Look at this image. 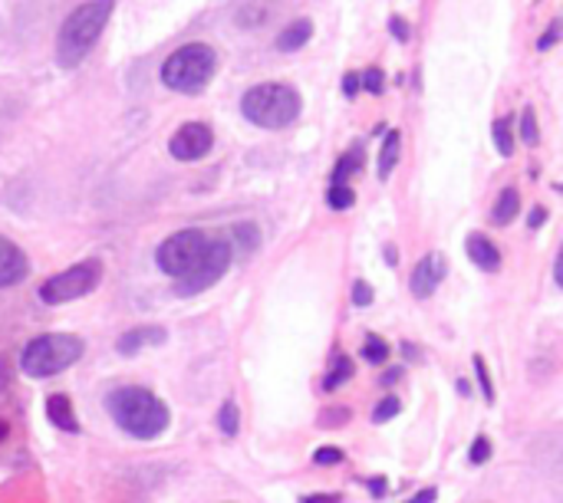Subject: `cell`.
<instances>
[{
	"label": "cell",
	"instance_id": "34",
	"mask_svg": "<svg viewBox=\"0 0 563 503\" xmlns=\"http://www.w3.org/2000/svg\"><path fill=\"white\" fill-rule=\"evenodd\" d=\"M389 30H393L396 40H409V23H406L402 16H393V20H389Z\"/></svg>",
	"mask_w": 563,
	"mask_h": 503
},
{
	"label": "cell",
	"instance_id": "9",
	"mask_svg": "<svg viewBox=\"0 0 563 503\" xmlns=\"http://www.w3.org/2000/svg\"><path fill=\"white\" fill-rule=\"evenodd\" d=\"M211 145H214V135H211V128H208L205 122H185V125L172 135L168 152H172L178 161H198V158H205V155L211 152Z\"/></svg>",
	"mask_w": 563,
	"mask_h": 503
},
{
	"label": "cell",
	"instance_id": "2",
	"mask_svg": "<svg viewBox=\"0 0 563 503\" xmlns=\"http://www.w3.org/2000/svg\"><path fill=\"white\" fill-rule=\"evenodd\" d=\"M112 10H115V0H89L63 20L59 36H56V63L63 69H76L86 59V53L106 30Z\"/></svg>",
	"mask_w": 563,
	"mask_h": 503
},
{
	"label": "cell",
	"instance_id": "25",
	"mask_svg": "<svg viewBox=\"0 0 563 503\" xmlns=\"http://www.w3.org/2000/svg\"><path fill=\"white\" fill-rule=\"evenodd\" d=\"M396 415H399V399H393V395H389V399H383V402L376 405L373 422H376V425H386V422H393Z\"/></svg>",
	"mask_w": 563,
	"mask_h": 503
},
{
	"label": "cell",
	"instance_id": "40",
	"mask_svg": "<svg viewBox=\"0 0 563 503\" xmlns=\"http://www.w3.org/2000/svg\"><path fill=\"white\" fill-rule=\"evenodd\" d=\"M369 488L376 491V498H383V491H386V481H383V478H379V481L373 478V481H369Z\"/></svg>",
	"mask_w": 563,
	"mask_h": 503
},
{
	"label": "cell",
	"instance_id": "7",
	"mask_svg": "<svg viewBox=\"0 0 563 503\" xmlns=\"http://www.w3.org/2000/svg\"><path fill=\"white\" fill-rule=\"evenodd\" d=\"M231 257H234V247L228 244V241H208V247H205V254H201V260L175 283V293L178 297H195V293H205L208 287H214L224 273H228V267H231Z\"/></svg>",
	"mask_w": 563,
	"mask_h": 503
},
{
	"label": "cell",
	"instance_id": "1",
	"mask_svg": "<svg viewBox=\"0 0 563 503\" xmlns=\"http://www.w3.org/2000/svg\"><path fill=\"white\" fill-rule=\"evenodd\" d=\"M106 412L112 415V422L125 435H132L139 441H155L172 425L168 405L158 395H152L148 389H139V385H122V389L109 392L106 395Z\"/></svg>",
	"mask_w": 563,
	"mask_h": 503
},
{
	"label": "cell",
	"instance_id": "3",
	"mask_svg": "<svg viewBox=\"0 0 563 503\" xmlns=\"http://www.w3.org/2000/svg\"><path fill=\"white\" fill-rule=\"evenodd\" d=\"M82 339L79 336H69V333H46V336H36L33 343L23 346L20 353V372L30 376V379H49V376H59L66 372L73 362L82 359Z\"/></svg>",
	"mask_w": 563,
	"mask_h": 503
},
{
	"label": "cell",
	"instance_id": "10",
	"mask_svg": "<svg viewBox=\"0 0 563 503\" xmlns=\"http://www.w3.org/2000/svg\"><path fill=\"white\" fill-rule=\"evenodd\" d=\"M445 273H449V260L442 257V254H429V257H422L419 264H416V270H412V293L419 297V300H426V297H432L435 290H439V283L445 280Z\"/></svg>",
	"mask_w": 563,
	"mask_h": 503
},
{
	"label": "cell",
	"instance_id": "16",
	"mask_svg": "<svg viewBox=\"0 0 563 503\" xmlns=\"http://www.w3.org/2000/svg\"><path fill=\"white\" fill-rule=\"evenodd\" d=\"M399 148H402V135L399 132H386V142L379 148V178L393 175V168L399 165Z\"/></svg>",
	"mask_w": 563,
	"mask_h": 503
},
{
	"label": "cell",
	"instance_id": "13",
	"mask_svg": "<svg viewBox=\"0 0 563 503\" xmlns=\"http://www.w3.org/2000/svg\"><path fill=\"white\" fill-rule=\"evenodd\" d=\"M165 343V329L158 326H142V329H129L122 339H119V353L122 356H135L139 349L145 346H162Z\"/></svg>",
	"mask_w": 563,
	"mask_h": 503
},
{
	"label": "cell",
	"instance_id": "15",
	"mask_svg": "<svg viewBox=\"0 0 563 503\" xmlns=\"http://www.w3.org/2000/svg\"><path fill=\"white\" fill-rule=\"evenodd\" d=\"M310 36H313V23H310V20H294V23L277 36V49H280V53H294V49L307 46Z\"/></svg>",
	"mask_w": 563,
	"mask_h": 503
},
{
	"label": "cell",
	"instance_id": "20",
	"mask_svg": "<svg viewBox=\"0 0 563 503\" xmlns=\"http://www.w3.org/2000/svg\"><path fill=\"white\" fill-rule=\"evenodd\" d=\"M353 379V359H346V356H340L336 362H333V372L323 379V389L327 392H333V389H340L343 382H350Z\"/></svg>",
	"mask_w": 563,
	"mask_h": 503
},
{
	"label": "cell",
	"instance_id": "35",
	"mask_svg": "<svg viewBox=\"0 0 563 503\" xmlns=\"http://www.w3.org/2000/svg\"><path fill=\"white\" fill-rule=\"evenodd\" d=\"M343 92H346L350 99L360 92V76H356V72H346V79H343Z\"/></svg>",
	"mask_w": 563,
	"mask_h": 503
},
{
	"label": "cell",
	"instance_id": "28",
	"mask_svg": "<svg viewBox=\"0 0 563 503\" xmlns=\"http://www.w3.org/2000/svg\"><path fill=\"white\" fill-rule=\"evenodd\" d=\"M492 458V441L488 438H475V445H472V451H468V461L472 465H485Z\"/></svg>",
	"mask_w": 563,
	"mask_h": 503
},
{
	"label": "cell",
	"instance_id": "32",
	"mask_svg": "<svg viewBox=\"0 0 563 503\" xmlns=\"http://www.w3.org/2000/svg\"><path fill=\"white\" fill-rule=\"evenodd\" d=\"M340 461H343V451H336V448H320L313 455V465H340Z\"/></svg>",
	"mask_w": 563,
	"mask_h": 503
},
{
	"label": "cell",
	"instance_id": "29",
	"mask_svg": "<svg viewBox=\"0 0 563 503\" xmlns=\"http://www.w3.org/2000/svg\"><path fill=\"white\" fill-rule=\"evenodd\" d=\"M383 86H386V79H383V72H379V69H366V72H363V89H366V92L379 96V92H383Z\"/></svg>",
	"mask_w": 563,
	"mask_h": 503
},
{
	"label": "cell",
	"instance_id": "26",
	"mask_svg": "<svg viewBox=\"0 0 563 503\" xmlns=\"http://www.w3.org/2000/svg\"><path fill=\"white\" fill-rule=\"evenodd\" d=\"M521 135H525L528 145H538L541 132H538V122H534V109H525V115H521Z\"/></svg>",
	"mask_w": 563,
	"mask_h": 503
},
{
	"label": "cell",
	"instance_id": "18",
	"mask_svg": "<svg viewBox=\"0 0 563 503\" xmlns=\"http://www.w3.org/2000/svg\"><path fill=\"white\" fill-rule=\"evenodd\" d=\"M360 168H363V152H360V148L346 152V155L340 158V165L333 168V185H346V178L356 175Z\"/></svg>",
	"mask_w": 563,
	"mask_h": 503
},
{
	"label": "cell",
	"instance_id": "12",
	"mask_svg": "<svg viewBox=\"0 0 563 503\" xmlns=\"http://www.w3.org/2000/svg\"><path fill=\"white\" fill-rule=\"evenodd\" d=\"M465 250H468V257H472V264L478 270H485V273H498L501 270V250L485 234H472Z\"/></svg>",
	"mask_w": 563,
	"mask_h": 503
},
{
	"label": "cell",
	"instance_id": "41",
	"mask_svg": "<svg viewBox=\"0 0 563 503\" xmlns=\"http://www.w3.org/2000/svg\"><path fill=\"white\" fill-rule=\"evenodd\" d=\"M7 435H10V425H7V422H0V441H7Z\"/></svg>",
	"mask_w": 563,
	"mask_h": 503
},
{
	"label": "cell",
	"instance_id": "17",
	"mask_svg": "<svg viewBox=\"0 0 563 503\" xmlns=\"http://www.w3.org/2000/svg\"><path fill=\"white\" fill-rule=\"evenodd\" d=\"M518 208H521L518 191H515V188H505L501 198H498V204H495V211H492V221H495V224H511V217L518 214Z\"/></svg>",
	"mask_w": 563,
	"mask_h": 503
},
{
	"label": "cell",
	"instance_id": "33",
	"mask_svg": "<svg viewBox=\"0 0 563 503\" xmlns=\"http://www.w3.org/2000/svg\"><path fill=\"white\" fill-rule=\"evenodd\" d=\"M10 385H13V369H10V362L0 356V395H7Z\"/></svg>",
	"mask_w": 563,
	"mask_h": 503
},
{
	"label": "cell",
	"instance_id": "19",
	"mask_svg": "<svg viewBox=\"0 0 563 503\" xmlns=\"http://www.w3.org/2000/svg\"><path fill=\"white\" fill-rule=\"evenodd\" d=\"M511 125H515L511 119H498V122H495V145H498V152H501L505 158L515 155V128H511Z\"/></svg>",
	"mask_w": 563,
	"mask_h": 503
},
{
	"label": "cell",
	"instance_id": "6",
	"mask_svg": "<svg viewBox=\"0 0 563 503\" xmlns=\"http://www.w3.org/2000/svg\"><path fill=\"white\" fill-rule=\"evenodd\" d=\"M102 280V264L99 260H82L56 277H49L43 287H40V300L49 303V306H59V303H69V300H79L86 293H92Z\"/></svg>",
	"mask_w": 563,
	"mask_h": 503
},
{
	"label": "cell",
	"instance_id": "21",
	"mask_svg": "<svg viewBox=\"0 0 563 503\" xmlns=\"http://www.w3.org/2000/svg\"><path fill=\"white\" fill-rule=\"evenodd\" d=\"M327 204H330L333 211H346V208H353V204H356V194H353V188H350V185H330V191H327Z\"/></svg>",
	"mask_w": 563,
	"mask_h": 503
},
{
	"label": "cell",
	"instance_id": "11",
	"mask_svg": "<svg viewBox=\"0 0 563 503\" xmlns=\"http://www.w3.org/2000/svg\"><path fill=\"white\" fill-rule=\"evenodd\" d=\"M26 270H30L26 254H23L13 241L0 237V290L20 283V280L26 277Z\"/></svg>",
	"mask_w": 563,
	"mask_h": 503
},
{
	"label": "cell",
	"instance_id": "23",
	"mask_svg": "<svg viewBox=\"0 0 563 503\" xmlns=\"http://www.w3.org/2000/svg\"><path fill=\"white\" fill-rule=\"evenodd\" d=\"M238 422H241L238 405H234V402H224V405H221V412H218V428H221L228 438H234V435H238Z\"/></svg>",
	"mask_w": 563,
	"mask_h": 503
},
{
	"label": "cell",
	"instance_id": "24",
	"mask_svg": "<svg viewBox=\"0 0 563 503\" xmlns=\"http://www.w3.org/2000/svg\"><path fill=\"white\" fill-rule=\"evenodd\" d=\"M234 237H238L241 250H247V254L257 250V227H254V224H238V227H234Z\"/></svg>",
	"mask_w": 563,
	"mask_h": 503
},
{
	"label": "cell",
	"instance_id": "4",
	"mask_svg": "<svg viewBox=\"0 0 563 503\" xmlns=\"http://www.w3.org/2000/svg\"><path fill=\"white\" fill-rule=\"evenodd\" d=\"M241 112L261 128H284L300 115V96L287 82H261L244 92Z\"/></svg>",
	"mask_w": 563,
	"mask_h": 503
},
{
	"label": "cell",
	"instance_id": "30",
	"mask_svg": "<svg viewBox=\"0 0 563 503\" xmlns=\"http://www.w3.org/2000/svg\"><path fill=\"white\" fill-rule=\"evenodd\" d=\"M350 422V412L346 409H333V412H323V418L317 422L320 428H336V425H346Z\"/></svg>",
	"mask_w": 563,
	"mask_h": 503
},
{
	"label": "cell",
	"instance_id": "27",
	"mask_svg": "<svg viewBox=\"0 0 563 503\" xmlns=\"http://www.w3.org/2000/svg\"><path fill=\"white\" fill-rule=\"evenodd\" d=\"M475 372H478V382H482V392H485V402H495V389H492V376H488V366H485V356H475Z\"/></svg>",
	"mask_w": 563,
	"mask_h": 503
},
{
	"label": "cell",
	"instance_id": "38",
	"mask_svg": "<svg viewBox=\"0 0 563 503\" xmlns=\"http://www.w3.org/2000/svg\"><path fill=\"white\" fill-rule=\"evenodd\" d=\"M554 40H558V23H554V26H551V30L544 33V40H541L538 46H541V49H551V43H554Z\"/></svg>",
	"mask_w": 563,
	"mask_h": 503
},
{
	"label": "cell",
	"instance_id": "8",
	"mask_svg": "<svg viewBox=\"0 0 563 503\" xmlns=\"http://www.w3.org/2000/svg\"><path fill=\"white\" fill-rule=\"evenodd\" d=\"M205 247H208V237L201 231H195V227L178 231V234H172L168 241L158 244V254H155L158 270L168 273V277H175V280H181L201 260Z\"/></svg>",
	"mask_w": 563,
	"mask_h": 503
},
{
	"label": "cell",
	"instance_id": "39",
	"mask_svg": "<svg viewBox=\"0 0 563 503\" xmlns=\"http://www.w3.org/2000/svg\"><path fill=\"white\" fill-rule=\"evenodd\" d=\"M544 221H548V211H544V208H534V214H531V221H528V224H531V227H541Z\"/></svg>",
	"mask_w": 563,
	"mask_h": 503
},
{
	"label": "cell",
	"instance_id": "37",
	"mask_svg": "<svg viewBox=\"0 0 563 503\" xmlns=\"http://www.w3.org/2000/svg\"><path fill=\"white\" fill-rule=\"evenodd\" d=\"M300 503H340V494H313V498H303Z\"/></svg>",
	"mask_w": 563,
	"mask_h": 503
},
{
	"label": "cell",
	"instance_id": "31",
	"mask_svg": "<svg viewBox=\"0 0 563 503\" xmlns=\"http://www.w3.org/2000/svg\"><path fill=\"white\" fill-rule=\"evenodd\" d=\"M369 303H373L369 283H366V280H356V283H353V306H369Z\"/></svg>",
	"mask_w": 563,
	"mask_h": 503
},
{
	"label": "cell",
	"instance_id": "22",
	"mask_svg": "<svg viewBox=\"0 0 563 503\" xmlns=\"http://www.w3.org/2000/svg\"><path fill=\"white\" fill-rule=\"evenodd\" d=\"M363 359L373 362V366H383V362L389 359V346H386L379 336L369 333V336H366V346H363Z\"/></svg>",
	"mask_w": 563,
	"mask_h": 503
},
{
	"label": "cell",
	"instance_id": "5",
	"mask_svg": "<svg viewBox=\"0 0 563 503\" xmlns=\"http://www.w3.org/2000/svg\"><path fill=\"white\" fill-rule=\"evenodd\" d=\"M218 69V53L208 43H188L175 49L162 66V82L175 92H201Z\"/></svg>",
	"mask_w": 563,
	"mask_h": 503
},
{
	"label": "cell",
	"instance_id": "14",
	"mask_svg": "<svg viewBox=\"0 0 563 503\" xmlns=\"http://www.w3.org/2000/svg\"><path fill=\"white\" fill-rule=\"evenodd\" d=\"M46 415H49V422H53L59 432H66V435H76V432H79V422H76V415H73V402H69L66 395H49V399H46Z\"/></svg>",
	"mask_w": 563,
	"mask_h": 503
},
{
	"label": "cell",
	"instance_id": "36",
	"mask_svg": "<svg viewBox=\"0 0 563 503\" xmlns=\"http://www.w3.org/2000/svg\"><path fill=\"white\" fill-rule=\"evenodd\" d=\"M435 498H439V491H435V488H426V491H419L412 501L406 503H435Z\"/></svg>",
	"mask_w": 563,
	"mask_h": 503
}]
</instances>
